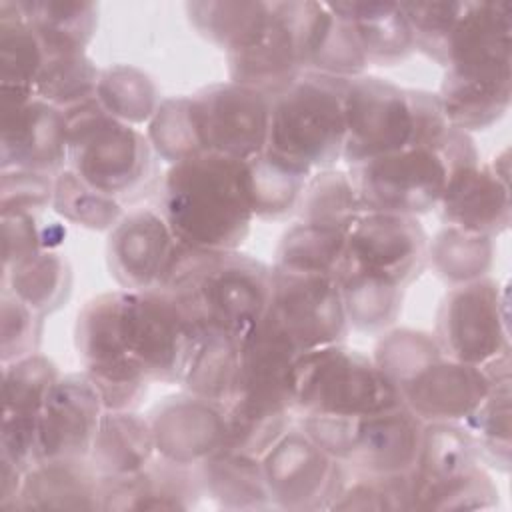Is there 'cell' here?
<instances>
[{
    "instance_id": "obj_42",
    "label": "cell",
    "mask_w": 512,
    "mask_h": 512,
    "mask_svg": "<svg viewBox=\"0 0 512 512\" xmlns=\"http://www.w3.org/2000/svg\"><path fill=\"white\" fill-rule=\"evenodd\" d=\"M146 136L154 154L168 166L204 154L192 96L164 98L146 124Z\"/></svg>"
},
{
    "instance_id": "obj_50",
    "label": "cell",
    "mask_w": 512,
    "mask_h": 512,
    "mask_svg": "<svg viewBox=\"0 0 512 512\" xmlns=\"http://www.w3.org/2000/svg\"><path fill=\"white\" fill-rule=\"evenodd\" d=\"M64 234L58 224L42 226L30 212L2 214V272L42 250H56Z\"/></svg>"
},
{
    "instance_id": "obj_27",
    "label": "cell",
    "mask_w": 512,
    "mask_h": 512,
    "mask_svg": "<svg viewBox=\"0 0 512 512\" xmlns=\"http://www.w3.org/2000/svg\"><path fill=\"white\" fill-rule=\"evenodd\" d=\"M348 22L368 64L392 66L414 52V38L400 2H336L326 4Z\"/></svg>"
},
{
    "instance_id": "obj_40",
    "label": "cell",
    "mask_w": 512,
    "mask_h": 512,
    "mask_svg": "<svg viewBox=\"0 0 512 512\" xmlns=\"http://www.w3.org/2000/svg\"><path fill=\"white\" fill-rule=\"evenodd\" d=\"M362 206L348 172L326 168L312 172L296 208V220L350 230Z\"/></svg>"
},
{
    "instance_id": "obj_8",
    "label": "cell",
    "mask_w": 512,
    "mask_h": 512,
    "mask_svg": "<svg viewBox=\"0 0 512 512\" xmlns=\"http://www.w3.org/2000/svg\"><path fill=\"white\" fill-rule=\"evenodd\" d=\"M496 502L498 488L464 424L428 422L410 472V510H478Z\"/></svg>"
},
{
    "instance_id": "obj_31",
    "label": "cell",
    "mask_w": 512,
    "mask_h": 512,
    "mask_svg": "<svg viewBox=\"0 0 512 512\" xmlns=\"http://www.w3.org/2000/svg\"><path fill=\"white\" fill-rule=\"evenodd\" d=\"M254 218L284 220L296 214L312 172L268 150L246 160Z\"/></svg>"
},
{
    "instance_id": "obj_19",
    "label": "cell",
    "mask_w": 512,
    "mask_h": 512,
    "mask_svg": "<svg viewBox=\"0 0 512 512\" xmlns=\"http://www.w3.org/2000/svg\"><path fill=\"white\" fill-rule=\"evenodd\" d=\"M106 408L86 372L64 374L38 416V464L88 460Z\"/></svg>"
},
{
    "instance_id": "obj_38",
    "label": "cell",
    "mask_w": 512,
    "mask_h": 512,
    "mask_svg": "<svg viewBox=\"0 0 512 512\" xmlns=\"http://www.w3.org/2000/svg\"><path fill=\"white\" fill-rule=\"evenodd\" d=\"M348 326L358 332H384L402 312L404 288L356 272L336 276Z\"/></svg>"
},
{
    "instance_id": "obj_23",
    "label": "cell",
    "mask_w": 512,
    "mask_h": 512,
    "mask_svg": "<svg viewBox=\"0 0 512 512\" xmlns=\"http://www.w3.org/2000/svg\"><path fill=\"white\" fill-rule=\"evenodd\" d=\"M424 426L426 422L404 402L358 418L348 468L360 474H410L422 446Z\"/></svg>"
},
{
    "instance_id": "obj_36",
    "label": "cell",
    "mask_w": 512,
    "mask_h": 512,
    "mask_svg": "<svg viewBox=\"0 0 512 512\" xmlns=\"http://www.w3.org/2000/svg\"><path fill=\"white\" fill-rule=\"evenodd\" d=\"M48 60L36 30L12 0L0 2V86L32 90Z\"/></svg>"
},
{
    "instance_id": "obj_46",
    "label": "cell",
    "mask_w": 512,
    "mask_h": 512,
    "mask_svg": "<svg viewBox=\"0 0 512 512\" xmlns=\"http://www.w3.org/2000/svg\"><path fill=\"white\" fill-rule=\"evenodd\" d=\"M368 66L370 64L352 26L328 8L318 38L308 56L306 72L348 80L364 74Z\"/></svg>"
},
{
    "instance_id": "obj_10",
    "label": "cell",
    "mask_w": 512,
    "mask_h": 512,
    "mask_svg": "<svg viewBox=\"0 0 512 512\" xmlns=\"http://www.w3.org/2000/svg\"><path fill=\"white\" fill-rule=\"evenodd\" d=\"M118 330L128 360L150 384L182 382L200 336L166 290H120Z\"/></svg>"
},
{
    "instance_id": "obj_4",
    "label": "cell",
    "mask_w": 512,
    "mask_h": 512,
    "mask_svg": "<svg viewBox=\"0 0 512 512\" xmlns=\"http://www.w3.org/2000/svg\"><path fill=\"white\" fill-rule=\"evenodd\" d=\"M480 162L470 134L452 128L440 142L416 144L356 166L354 182L362 212L420 216L436 210L450 178Z\"/></svg>"
},
{
    "instance_id": "obj_26",
    "label": "cell",
    "mask_w": 512,
    "mask_h": 512,
    "mask_svg": "<svg viewBox=\"0 0 512 512\" xmlns=\"http://www.w3.org/2000/svg\"><path fill=\"white\" fill-rule=\"evenodd\" d=\"M100 510V476L88 460L40 462L24 474L14 510Z\"/></svg>"
},
{
    "instance_id": "obj_28",
    "label": "cell",
    "mask_w": 512,
    "mask_h": 512,
    "mask_svg": "<svg viewBox=\"0 0 512 512\" xmlns=\"http://www.w3.org/2000/svg\"><path fill=\"white\" fill-rule=\"evenodd\" d=\"M156 456L148 416L136 410H106L88 462L100 478H116L146 468Z\"/></svg>"
},
{
    "instance_id": "obj_20",
    "label": "cell",
    "mask_w": 512,
    "mask_h": 512,
    "mask_svg": "<svg viewBox=\"0 0 512 512\" xmlns=\"http://www.w3.org/2000/svg\"><path fill=\"white\" fill-rule=\"evenodd\" d=\"M148 422L156 456L196 468L206 458L226 448L224 406L182 390L158 402Z\"/></svg>"
},
{
    "instance_id": "obj_6",
    "label": "cell",
    "mask_w": 512,
    "mask_h": 512,
    "mask_svg": "<svg viewBox=\"0 0 512 512\" xmlns=\"http://www.w3.org/2000/svg\"><path fill=\"white\" fill-rule=\"evenodd\" d=\"M346 80L304 72L272 96L266 150L308 172L334 168L344 152Z\"/></svg>"
},
{
    "instance_id": "obj_39",
    "label": "cell",
    "mask_w": 512,
    "mask_h": 512,
    "mask_svg": "<svg viewBox=\"0 0 512 512\" xmlns=\"http://www.w3.org/2000/svg\"><path fill=\"white\" fill-rule=\"evenodd\" d=\"M94 98L110 116L130 126L148 124L162 102L154 80L128 64L102 68Z\"/></svg>"
},
{
    "instance_id": "obj_15",
    "label": "cell",
    "mask_w": 512,
    "mask_h": 512,
    "mask_svg": "<svg viewBox=\"0 0 512 512\" xmlns=\"http://www.w3.org/2000/svg\"><path fill=\"white\" fill-rule=\"evenodd\" d=\"M426 250L428 236L416 216L362 212L348 230L338 272L372 276L406 290L426 268Z\"/></svg>"
},
{
    "instance_id": "obj_43",
    "label": "cell",
    "mask_w": 512,
    "mask_h": 512,
    "mask_svg": "<svg viewBox=\"0 0 512 512\" xmlns=\"http://www.w3.org/2000/svg\"><path fill=\"white\" fill-rule=\"evenodd\" d=\"M510 380L494 382L478 408L462 422L470 432L484 466L510 468Z\"/></svg>"
},
{
    "instance_id": "obj_49",
    "label": "cell",
    "mask_w": 512,
    "mask_h": 512,
    "mask_svg": "<svg viewBox=\"0 0 512 512\" xmlns=\"http://www.w3.org/2000/svg\"><path fill=\"white\" fill-rule=\"evenodd\" d=\"M330 510H410V474L348 476Z\"/></svg>"
},
{
    "instance_id": "obj_13",
    "label": "cell",
    "mask_w": 512,
    "mask_h": 512,
    "mask_svg": "<svg viewBox=\"0 0 512 512\" xmlns=\"http://www.w3.org/2000/svg\"><path fill=\"white\" fill-rule=\"evenodd\" d=\"M264 318L286 334L300 354L340 344L350 330L334 276L276 266Z\"/></svg>"
},
{
    "instance_id": "obj_41",
    "label": "cell",
    "mask_w": 512,
    "mask_h": 512,
    "mask_svg": "<svg viewBox=\"0 0 512 512\" xmlns=\"http://www.w3.org/2000/svg\"><path fill=\"white\" fill-rule=\"evenodd\" d=\"M60 376L40 352L2 364V418H38Z\"/></svg>"
},
{
    "instance_id": "obj_29",
    "label": "cell",
    "mask_w": 512,
    "mask_h": 512,
    "mask_svg": "<svg viewBox=\"0 0 512 512\" xmlns=\"http://www.w3.org/2000/svg\"><path fill=\"white\" fill-rule=\"evenodd\" d=\"M202 496L228 510L272 508L258 456L224 448L196 468Z\"/></svg>"
},
{
    "instance_id": "obj_33",
    "label": "cell",
    "mask_w": 512,
    "mask_h": 512,
    "mask_svg": "<svg viewBox=\"0 0 512 512\" xmlns=\"http://www.w3.org/2000/svg\"><path fill=\"white\" fill-rule=\"evenodd\" d=\"M492 262L494 238L444 226L428 240L426 266H430L446 286H460L486 278Z\"/></svg>"
},
{
    "instance_id": "obj_51",
    "label": "cell",
    "mask_w": 512,
    "mask_h": 512,
    "mask_svg": "<svg viewBox=\"0 0 512 512\" xmlns=\"http://www.w3.org/2000/svg\"><path fill=\"white\" fill-rule=\"evenodd\" d=\"M44 318L8 290L0 298V358L2 364L38 352Z\"/></svg>"
},
{
    "instance_id": "obj_14",
    "label": "cell",
    "mask_w": 512,
    "mask_h": 512,
    "mask_svg": "<svg viewBox=\"0 0 512 512\" xmlns=\"http://www.w3.org/2000/svg\"><path fill=\"white\" fill-rule=\"evenodd\" d=\"M120 290L90 298L74 324V346L82 372L98 388L106 410H136L148 392V380L128 360L118 330Z\"/></svg>"
},
{
    "instance_id": "obj_11",
    "label": "cell",
    "mask_w": 512,
    "mask_h": 512,
    "mask_svg": "<svg viewBox=\"0 0 512 512\" xmlns=\"http://www.w3.org/2000/svg\"><path fill=\"white\" fill-rule=\"evenodd\" d=\"M328 14L324 2H272L256 38L226 54L232 82L278 94L306 72V62Z\"/></svg>"
},
{
    "instance_id": "obj_1",
    "label": "cell",
    "mask_w": 512,
    "mask_h": 512,
    "mask_svg": "<svg viewBox=\"0 0 512 512\" xmlns=\"http://www.w3.org/2000/svg\"><path fill=\"white\" fill-rule=\"evenodd\" d=\"M158 200L176 240L192 250H238L254 222L246 162L222 154L170 164Z\"/></svg>"
},
{
    "instance_id": "obj_5",
    "label": "cell",
    "mask_w": 512,
    "mask_h": 512,
    "mask_svg": "<svg viewBox=\"0 0 512 512\" xmlns=\"http://www.w3.org/2000/svg\"><path fill=\"white\" fill-rule=\"evenodd\" d=\"M402 398L372 356L344 342L298 356L292 412L296 418H364Z\"/></svg>"
},
{
    "instance_id": "obj_52",
    "label": "cell",
    "mask_w": 512,
    "mask_h": 512,
    "mask_svg": "<svg viewBox=\"0 0 512 512\" xmlns=\"http://www.w3.org/2000/svg\"><path fill=\"white\" fill-rule=\"evenodd\" d=\"M54 174L30 170H6L0 182V208L2 214L30 212L36 214L52 206Z\"/></svg>"
},
{
    "instance_id": "obj_21",
    "label": "cell",
    "mask_w": 512,
    "mask_h": 512,
    "mask_svg": "<svg viewBox=\"0 0 512 512\" xmlns=\"http://www.w3.org/2000/svg\"><path fill=\"white\" fill-rule=\"evenodd\" d=\"M492 382L478 366L440 352L398 386L402 402L426 424L464 422L484 400Z\"/></svg>"
},
{
    "instance_id": "obj_45",
    "label": "cell",
    "mask_w": 512,
    "mask_h": 512,
    "mask_svg": "<svg viewBox=\"0 0 512 512\" xmlns=\"http://www.w3.org/2000/svg\"><path fill=\"white\" fill-rule=\"evenodd\" d=\"M52 208L66 222L96 232H110L124 216L122 202L90 188L70 168H62L54 178Z\"/></svg>"
},
{
    "instance_id": "obj_2",
    "label": "cell",
    "mask_w": 512,
    "mask_h": 512,
    "mask_svg": "<svg viewBox=\"0 0 512 512\" xmlns=\"http://www.w3.org/2000/svg\"><path fill=\"white\" fill-rule=\"evenodd\" d=\"M272 266L240 250L204 252L184 246L166 284L198 336L242 338L266 312Z\"/></svg>"
},
{
    "instance_id": "obj_25",
    "label": "cell",
    "mask_w": 512,
    "mask_h": 512,
    "mask_svg": "<svg viewBox=\"0 0 512 512\" xmlns=\"http://www.w3.org/2000/svg\"><path fill=\"white\" fill-rule=\"evenodd\" d=\"M436 96L452 128L466 134L490 128L510 108L512 68H446Z\"/></svg>"
},
{
    "instance_id": "obj_12",
    "label": "cell",
    "mask_w": 512,
    "mask_h": 512,
    "mask_svg": "<svg viewBox=\"0 0 512 512\" xmlns=\"http://www.w3.org/2000/svg\"><path fill=\"white\" fill-rule=\"evenodd\" d=\"M272 508L330 510L350 468L322 450L296 422L260 456Z\"/></svg>"
},
{
    "instance_id": "obj_18",
    "label": "cell",
    "mask_w": 512,
    "mask_h": 512,
    "mask_svg": "<svg viewBox=\"0 0 512 512\" xmlns=\"http://www.w3.org/2000/svg\"><path fill=\"white\" fill-rule=\"evenodd\" d=\"M184 254L160 212L138 208L108 232L106 264L120 290H164Z\"/></svg>"
},
{
    "instance_id": "obj_44",
    "label": "cell",
    "mask_w": 512,
    "mask_h": 512,
    "mask_svg": "<svg viewBox=\"0 0 512 512\" xmlns=\"http://www.w3.org/2000/svg\"><path fill=\"white\" fill-rule=\"evenodd\" d=\"M100 68L86 52L50 54L34 86V94L48 104L70 110L96 96Z\"/></svg>"
},
{
    "instance_id": "obj_17",
    "label": "cell",
    "mask_w": 512,
    "mask_h": 512,
    "mask_svg": "<svg viewBox=\"0 0 512 512\" xmlns=\"http://www.w3.org/2000/svg\"><path fill=\"white\" fill-rule=\"evenodd\" d=\"M190 96L204 154L246 162L266 150L272 96L232 80Z\"/></svg>"
},
{
    "instance_id": "obj_34",
    "label": "cell",
    "mask_w": 512,
    "mask_h": 512,
    "mask_svg": "<svg viewBox=\"0 0 512 512\" xmlns=\"http://www.w3.org/2000/svg\"><path fill=\"white\" fill-rule=\"evenodd\" d=\"M346 236L348 230L338 226L296 220L282 234L272 266L336 278L346 250Z\"/></svg>"
},
{
    "instance_id": "obj_30",
    "label": "cell",
    "mask_w": 512,
    "mask_h": 512,
    "mask_svg": "<svg viewBox=\"0 0 512 512\" xmlns=\"http://www.w3.org/2000/svg\"><path fill=\"white\" fill-rule=\"evenodd\" d=\"M14 6L36 30L48 56L86 52L98 24V6L92 2L16 0Z\"/></svg>"
},
{
    "instance_id": "obj_7",
    "label": "cell",
    "mask_w": 512,
    "mask_h": 512,
    "mask_svg": "<svg viewBox=\"0 0 512 512\" xmlns=\"http://www.w3.org/2000/svg\"><path fill=\"white\" fill-rule=\"evenodd\" d=\"M70 168L90 188L126 202L150 180L154 150L146 132L110 116L96 98L66 110Z\"/></svg>"
},
{
    "instance_id": "obj_37",
    "label": "cell",
    "mask_w": 512,
    "mask_h": 512,
    "mask_svg": "<svg viewBox=\"0 0 512 512\" xmlns=\"http://www.w3.org/2000/svg\"><path fill=\"white\" fill-rule=\"evenodd\" d=\"M240 340L242 338L220 334L200 336L180 382L182 390L224 406L240 368Z\"/></svg>"
},
{
    "instance_id": "obj_16",
    "label": "cell",
    "mask_w": 512,
    "mask_h": 512,
    "mask_svg": "<svg viewBox=\"0 0 512 512\" xmlns=\"http://www.w3.org/2000/svg\"><path fill=\"white\" fill-rule=\"evenodd\" d=\"M0 166L58 174L66 168V112L38 98L32 90L0 86Z\"/></svg>"
},
{
    "instance_id": "obj_22",
    "label": "cell",
    "mask_w": 512,
    "mask_h": 512,
    "mask_svg": "<svg viewBox=\"0 0 512 512\" xmlns=\"http://www.w3.org/2000/svg\"><path fill=\"white\" fill-rule=\"evenodd\" d=\"M436 212L444 226L496 238L510 226V188L508 164L502 168L494 158L492 164H472L458 170Z\"/></svg>"
},
{
    "instance_id": "obj_47",
    "label": "cell",
    "mask_w": 512,
    "mask_h": 512,
    "mask_svg": "<svg viewBox=\"0 0 512 512\" xmlns=\"http://www.w3.org/2000/svg\"><path fill=\"white\" fill-rule=\"evenodd\" d=\"M440 352L442 348L438 346L434 334L412 328H398L386 332L378 340L372 358L398 390L404 380H408L418 368H422Z\"/></svg>"
},
{
    "instance_id": "obj_3",
    "label": "cell",
    "mask_w": 512,
    "mask_h": 512,
    "mask_svg": "<svg viewBox=\"0 0 512 512\" xmlns=\"http://www.w3.org/2000/svg\"><path fill=\"white\" fill-rule=\"evenodd\" d=\"M344 126L342 160L348 168L408 146L440 142L452 130L436 94L368 74L346 80Z\"/></svg>"
},
{
    "instance_id": "obj_48",
    "label": "cell",
    "mask_w": 512,
    "mask_h": 512,
    "mask_svg": "<svg viewBox=\"0 0 512 512\" xmlns=\"http://www.w3.org/2000/svg\"><path fill=\"white\" fill-rule=\"evenodd\" d=\"M400 6L412 30L414 50L444 66L448 42L464 2H400Z\"/></svg>"
},
{
    "instance_id": "obj_32",
    "label": "cell",
    "mask_w": 512,
    "mask_h": 512,
    "mask_svg": "<svg viewBox=\"0 0 512 512\" xmlns=\"http://www.w3.org/2000/svg\"><path fill=\"white\" fill-rule=\"evenodd\" d=\"M70 286V264L56 250H42L18 266L2 272V290L14 294L42 318L66 304Z\"/></svg>"
},
{
    "instance_id": "obj_35",
    "label": "cell",
    "mask_w": 512,
    "mask_h": 512,
    "mask_svg": "<svg viewBox=\"0 0 512 512\" xmlns=\"http://www.w3.org/2000/svg\"><path fill=\"white\" fill-rule=\"evenodd\" d=\"M272 2H188L192 26L226 54L250 44L268 20Z\"/></svg>"
},
{
    "instance_id": "obj_24",
    "label": "cell",
    "mask_w": 512,
    "mask_h": 512,
    "mask_svg": "<svg viewBox=\"0 0 512 512\" xmlns=\"http://www.w3.org/2000/svg\"><path fill=\"white\" fill-rule=\"evenodd\" d=\"M200 498L196 470L160 456L134 474L100 478V510H188Z\"/></svg>"
},
{
    "instance_id": "obj_9",
    "label": "cell",
    "mask_w": 512,
    "mask_h": 512,
    "mask_svg": "<svg viewBox=\"0 0 512 512\" xmlns=\"http://www.w3.org/2000/svg\"><path fill=\"white\" fill-rule=\"evenodd\" d=\"M432 334L446 356L482 368L492 384L510 380L508 296L492 278L450 286Z\"/></svg>"
}]
</instances>
